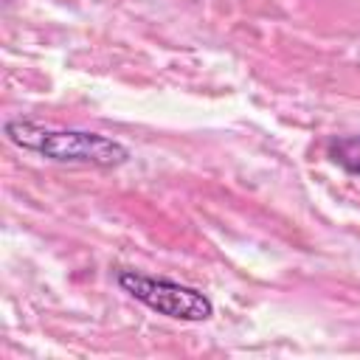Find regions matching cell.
I'll list each match as a JSON object with an SVG mask.
<instances>
[{"mask_svg": "<svg viewBox=\"0 0 360 360\" xmlns=\"http://www.w3.org/2000/svg\"><path fill=\"white\" fill-rule=\"evenodd\" d=\"M6 138L39 158L73 166H96V169H115L129 160V149L101 132L87 129H59L31 118H8L3 124Z\"/></svg>", "mask_w": 360, "mask_h": 360, "instance_id": "1", "label": "cell"}, {"mask_svg": "<svg viewBox=\"0 0 360 360\" xmlns=\"http://www.w3.org/2000/svg\"><path fill=\"white\" fill-rule=\"evenodd\" d=\"M115 281L127 295H132L135 301H141L152 312L166 315L172 321L200 323V321H208L214 315L211 298L205 292H200L197 287L158 278V276H146L138 270H118Z\"/></svg>", "mask_w": 360, "mask_h": 360, "instance_id": "2", "label": "cell"}, {"mask_svg": "<svg viewBox=\"0 0 360 360\" xmlns=\"http://www.w3.org/2000/svg\"><path fill=\"white\" fill-rule=\"evenodd\" d=\"M326 155H329L332 163H338L343 172L360 174V135L332 138V141L326 143Z\"/></svg>", "mask_w": 360, "mask_h": 360, "instance_id": "3", "label": "cell"}]
</instances>
